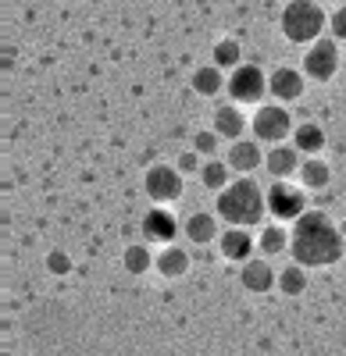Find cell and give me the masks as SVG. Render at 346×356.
<instances>
[{
  "instance_id": "obj_8",
  "label": "cell",
  "mask_w": 346,
  "mask_h": 356,
  "mask_svg": "<svg viewBox=\"0 0 346 356\" xmlns=\"http://www.w3.org/2000/svg\"><path fill=\"white\" fill-rule=\"evenodd\" d=\"M147 193L157 200V203H171L182 196V175L175 168H150L147 171Z\"/></svg>"
},
{
  "instance_id": "obj_17",
  "label": "cell",
  "mask_w": 346,
  "mask_h": 356,
  "mask_svg": "<svg viewBox=\"0 0 346 356\" xmlns=\"http://www.w3.org/2000/svg\"><path fill=\"white\" fill-rule=\"evenodd\" d=\"M157 271H161L164 278H179V275H186V271H189V257L182 253V246H168V250H161V257H157Z\"/></svg>"
},
{
  "instance_id": "obj_27",
  "label": "cell",
  "mask_w": 346,
  "mask_h": 356,
  "mask_svg": "<svg viewBox=\"0 0 346 356\" xmlns=\"http://www.w3.org/2000/svg\"><path fill=\"white\" fill-rule=\"evenodd\" d=\"M329 25H332V36H336V40H346V4L329 18Z\"/></svg>"
},
{
  "instance_id": "obj_10",
  "label": "cell",
  "mask_w": 346,
  "mask_h": 356,
  "mask_svg": "<svg viewBox=\"0 0 346 356\" xmlns=\"http://www.w3.org/2000/svg\"><path fill=\"white\" fill-rule=\"evenodd\" d=\"M239 278H243V285L250 289V292H268L278 278H275V271L268 267V257L265 260H257V257H250V260H243V271H239Z\"/></svg>"
},
{
  "instance_id": "obj_16",
  "label": "cell",
  "mask_w": 346,
  "mask_h": 356,
  "mask_svg": "<svg viewBox=\"0 0 346 356\" xmlns=\"http://www.w3.org/2000/svg\"><path fill=\"white\" fill-rule=\"evenodd\" d=\"M143 235L154 243H171V235H175V218L168 211H154L147 221H143Z\"/></svg>"
},
{
  "instance_id": "obj_22",
  "label": "cell",
  "mask_w": 346,
  "mask_h": 356,
  "mask_svg": "<svg viewBox=\"0 0 346 356\" xmlns=\"http://www.w3.org/2000/svg\"><path fill=\"white\" fill-rule=\"evenodd\" d=\"M293 132H297V150H304V154H318L325 146V132L318 125H300Z\"/></svg>"
},
{
  "instance_id": "obj_14",
  "label": "cell",
  "mask_w": 346,
  "mask_h": 356,
  "mask_svg": "<svg viewBox=\"0 0 346 356\" xmlns=\"http://www.w3.org/2000/svg\"><path fill=\"white\" fill-rule=\"evenodd\" d=\"M243 129H246V118L239 114V104L218 107V114H214V132H218V136H225V139H243Z\"/></svg>"
},
{
  "instance_id": "obj_2",
  "label": "cell",
  "mask_w": 346,
  "mask_h": 356,
  "mask_svg": "<svg viewBox=\"0 0 346 356\" xmlns=\"http://www.w3.org/2000/svg\"><path fill=\"white\" fill-rule=\"evenodd\" d=\"M265 207H268V196L261 193V186L253 178H239V182L225 186L221 196H218V214L228 221V225H239V228H250L265 218Z\"/></svg>"
},
{
  "instance_id": "obj_20",
  "label": "cell",
  "mask_w": 346,
  "mask_h": 356,
  "mask_svg": "<svg viewBox=\"0 0 346 356\" xmlns=\"http://www.w3.org/2000/svg\"><path fill=\"white\" fill-rule=\"evenodd\" d=\"M257 250H261L265 257L285 253V250H290V235H285L278 225H272V228H265V232H261V239H257Z\"/></svg>"
},
{
  "instance_id": "obj_21",
  "label": "cell",
  "mask_w": 346,
  "mask_h": 356,
  "mask_svg": "<svg viewBox=\"0 0 346 356\" xmlns=\"http://www.w3.org/2000/svg\"><path fill=\"white\" fill-rule=\"evenodd\" d=\"M278 289L285 296H300L307 289V275H304V264H290V267H282L278 271Z\"/></svg>"
},
{
  "instance_id": "obj_29",
  "label": "cell",
  "mask_w": 346,
  "mask_h": 356,
  "mask_svg": "<svg viewBox=\"0 0 346 356\" xmlns=\"http://www.w3.org/2000/svg\"><path fill=\"white\" fill-rule=\"evenodd\" d=\"M50 267H54V271H57V275H61V271H65V267H68V260H65L61 253H54V257H50Z\"/></svg>"
},
{
  "instance_id": "obj_5",
  "label": "cell",
  "mask_w": 346,
  "mask_h": 356,
  "mask_svg": "<svg viewBox=\"0 0 346 356\" xmlns=\"http://www.w3.org/2000/svg\"><path fill=\"white\" fill-rule=\"evenodd\" d=\"M265 89H268V79L257 65H239L233 72V79H228V97L239 104H257L265 97Z\"/></svg>"
},
{
  "instance_id": "obj_25",
  "label": "cell",
  "mask_w": 346,
  "mask_h": 356,
  "mask_svg": "<svg viewBox=\"0 0 346 356\" xmlns=\"http://www.w3.org/2000/svg\"><path fill=\"white\" fill-rule=\"evenodd\" d=\"M214 65H218V68H239V43H236V40L218 43V50H214Z\"/></svg>"
},
{
  "instance_id": "obj_9",
  "label": "cell",
  "mask_w": 346,
  "mask_h": 356,
  "mask_svg": "<svg viewBox=\"0 0 346 356\" xmlns=\"http://www.w3.org/2000/svg\"><path fill=\"white\" fill-rule=\"evenodd\" d=\"M265 164V154L261 146L250 143V139H233V146H228V168L239 171V175H250L253 168Z\"/></svg>"
},
{
  "instance_id": "obj_1",
  "label": "cell",
  "mask_w": 346,
  "mask_h": 356,
  "mask_svg": "<svg viewBox=\"0 0 346 356\" xmlns=\"http://www.w3.org/2000/svg\"><path fill=\"white\" fill-rule=\"evenodd\" d=\"M290 253L304 267H325L343 257V235L336 232L332 218L325 211H304L293 221Z\"/></svg>"
},
{
  "instance_id": "obj_18",
  "label": "cell",
  "mask_w": 346,
  "mask_h": 356,
  "mask_svg": "<svg viewBox=\"0 0 346 356\" xmlns=\"http://www.w3.org/2000/svg\"><path fill=\"white\" fill-rule=\"evenodd\" d=\"M329 178H332V171H329V164L318 161V157H310V161L300 164V182H304L307 189H325Z\"/></svg>"
},
{
  "instance_id": "obj_3",
  "label": "cell",
  "mask_w": 346,
  "mask_h": 356,
  "mask_svg": "<svg viewBox=\"0 0 346 356\" xmlns=\"http://www.w3.org/2000/svg\"><path fill=\"white\" fill-rule=\"evenodd\" d=\"M325 29V11L322 0H290L282 11V33L290 43H310L318 40Z\"/></svg>"
},
{
  "instance_id": "obj_4",
  "label": "cell",
  "mask_w": 346,
  "mask_h": 356,
  "mask_svg": "<svg viewBox=\"0 0 346 356\" xmlns=\"http://www.w3.org/2000/svg\"><path fill=\"white\" fill-rule=\"evenodd\" d=\"M250 129H253V139L257 143L275 146V143H282L285 136L293 132V122H290V114H285L278 104H268V107H257Z\"/></svg>"
},
{
  "instance_id": "obj_7",
  "label": "cell",
  "mask_w": 346,
  "mask_h": 356,
  "mask_svg": "<svg viewBox=\"0 0 346 356\" xmlns=\"http://www.w3.org/2000/svg\"><path fill=\"white\" fill-rule=\"evenodd\" d=\"M304 72L307 79L314 82H329L336 72H339V47L332 40H322V43H314L304 57Z\"/></svg>"
},
{
  "instance_id": "obj_6",
  "label": "cell",
  "mask_w": 346,
  "mask_h": 356,
  "mask_svg": "<svg viewBox=\"0 0 346 356\" xmlns=\"http://www.w3.org/2000/svg\"><path fill=\"white\" fill-rule=\"evenodd\" d=\"M304 211H307V200L297 186H285V182L268 186V214H275L278 221H297Z\"/></svg>"
},
{
  "instance_id": "obj_26",
  "label": "cell",
  "mask_w": 346,
  "mask_h": 356,
  "mask_svg": "<svg viewBox=\"0 0 346 356\" xmlns=\"http://www.w3.org/2000/svg\"><path fill=\"white\" fill-rule=\"evenodd\" d=\"M193 146H196L200 157H214V150H218V132H196Z\"/></svg>"
},
{
  "instance_id": "obj_19",
  "label": "cell",
  "mask_w": 346,
  "mask_h": 356,
  "mask_svg": "<svg viewBox=\"0 0 346 356\" xmlns=\"http://www.w3.org/2000/svg\"><path fill=\"white\" fill-rule=\"evenodd\" d=\"M221 86H225V79H221L218 65H214V68H200V72H193V89H196L200 97H214V93H221Z\"/></svg>"
},
{
  "instance_id": "obj_15",
  "label": "cell",
  "mask_w": 346,
  "mask_h": 356,
  "mask_svg": "<svg viewBox=\"0 0 346 356\" xmlns=\"http://www.w3.org/2000/svg\"><path fill=\"white\" fill-rule=\"evenodd\" d=\"M186 235H189V243H196V246H207V243H214L218 239V221H214V214H193L189 221H186Z\"/></svg>"
},
{
  "instance_id": "obj_12",
  "label": "cell",
  "mask_w": 346,
  "mask_h": 356,
  "mask_svg": "<svg viewBox=\"0 0 346 356\" xmlns=\"http://www.w3.org/2000/svg\"><path fill=\"white\" fill-rule=\"evenodd\" d=\"M221 253L228 257V260H250V253H253V239H250V232L246 228H239V225H228V232L221 235Z\"/></svg>"
},
{
  "instance_id": "obj_11",
  "label": "cell",
  "mask_w": 346,
  "mask_h": 356,
  "mask_svg": "<svg viewBox=\"0 0 346 356\" xmlns=\"http://www.w3.org/2000/svg\"><path fill=\"white\" fill-rule=\"evenodd\" d=\"M268 89L278 100H297L304 93V75L297 68H275L272 79H268Z\"/></svg>"
},
{
  "instance_id": "obj_23",
  "label": "cell",
  "mask_w": 346,
  "mask_h": 356,
  "mask_svg": "<svg viewBox=\"0 0 346 356\" xmlns=\"http://www.w3.org/2000/svg\"><path fill=\"white\" fill-rule=\"evenodd\" d=\"M150 264H154V257H150V250L143 246V243H136V246L125 250V271L143 275V271H150Z\"/></svg>"
},
{
  "instance_id": "obj_24",
  "label": "cell",
  "mask_w": 346,
  "mask_h": 356,
  "mask_svg": "<svg viewBox=\"0 0 346 356\" xmlns=\"http://www.w3.org/2000/svg\"><path fill=\"white\" fill-rule=\"evenodd\" d=\"M200 178H204L207 189H225V178H228V161H207L200 168Z\"/></svg>"
},
{
  "instance_id": "obj_30",
  "label": "cell",
  "mask_w": 346,
  "mask_h": 356,
  "mask_svg": "<svg viewBox=\"0 0 346 356\" xmlns=\"http://www.w3.org/2000/svg\"><path fill=\"white\" fill-rule=\"evenodd\" d=\"M322 4H343V0H322Z\"/></svg>"
},
{
  "instance_id": "obj_13",
  "label": "cell",
  "mask_w": 346,
  "mask_h": 356,
  "mask_svg": "<svg viewBox=\"0 0 346 356\" xmlns=\"http://www.w3.org/2000/svg\"><path fill=\"white\" fill-rule=\"evenodd\" d=\"M265 168H268V175H275V178H285V175H293V171L300 168L297 146H282V143H275L272 150L265 154Z\"/></svg>"
},
{
  "instance_id": "obj_28",
  "label": "cell",
  "mask_w": 346,
  "mask_h": 356,
  "mask_svg": "<svg viewBox=\"0 0 346 356\" xmlns=\"http://www.w3.org/2000/svg\"><path fill=\"white\" fill-rule=\"evenodd\" d=\"M196 157H200V154H182L179 168H182V171H196Z\"/></svg>"
}]
</instances>
